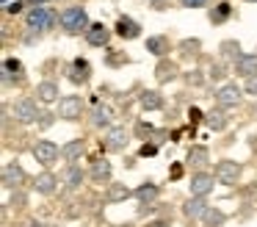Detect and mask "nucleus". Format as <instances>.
<instances>
[{
	"label": "nucleus",
	"instance_id": "obj_1",
	"mask_svg": "<svg viewBox=\"0 0 257 227\" xmlns=\"http://www.w3.org/2000/svg\"><path fill=\"white\" fill-rule=\"evenodd\" d=\"M58 20H61L64 31H69V33L89 31V14H86V11L80 9V6H69V9H64Z\"/></svg>",
	"mask_w": 257,
	"mask_h": 227
},
{
	"label": "nucleus",
	"instance_id": "obj_2",
	"mask_svg": "<svg viewBox=\"0 0 257 227\" xmlns=\"http://www.w3.org/2000/svg\"><path fill=\"white\" fill-rule=\"evenodd\" d=\"M12 114H14V119H17L20 125H34V122L42 116V114H39V105H36V100H31V97H20L17 103H14Z\"/></svg>",
	"mask_w": 257,
	"mask_h": 227
},
{
	"label": "nucleus",
	"instance_id": "obj_3",
	"mask_svg": "<svg viewBox=\"0 0 257 227\" xmlns=\"http://www.w3.org/2000/svg\"><path fill=\"white\" fill-rule=\"evenodd\" d=\"M53 22H56V14H53L50 9H45V6H36V9L28 11V17H25V25L31 28V31H50Z\"/></svg>",
	"mask_w": 257,
	"mask_h": 227
},
{
	"label": "nucleus",
	"instance_id": "obj_4",
	"mask_svg": "<svg viewBox=\"0 0 257 227\" xmlns=\"http://www.w3.org/2000/svg\"><path fill=\"white\" fill-rule=\"evenodd\" d=\"M58 155H61V149H58V144L50 141V138H42V141L34 144V158L39 161L42 166H53L58 161Z\"/></svg>",
	"mask_w": 257,
	"mask_h": 227
},
{
	"label": "nucleus",
	"instance_id": "obj_5",
	"mask_svg": "<svg viewBox=\"0 0 257 227\" xmlns=\"http://www.w3.org/2000/svg\"><path fill=\"white\" fill-rule=\"evenodd\" d=\"M238 177H240V164H238V161L224 158V161H218V164H216V180L218 183L232 186V183H238Z\"/></svg>",
	"mask_w": 257,
	"mask_h": 227
},
{
	"label": "nucleus",
	"instance_id": "obj_6",
	"mask_svg": "<svg viewBox=\"0 0 257 227\" xmlns=\"http://www.w3.org/2000/svg\"><path fill=\"white\" fill-rule=\"evenodd\" d=\"M58 114L64 119H80L83 114V97L80 94H67V97L58 100Z\"/></svg>",
	"mask_w": 257,
	"mask_h": 227
},
{
	"label": "nucleus",
	"instance_id": "obj_7",
	"mask_svg": "<svg viewBox=\"0 0 257 227\" xmlns=\"http://www.w3.org/2000/svg\"><path fill=\"white\" fill-rule=\"evenodd\" d=\"M240 86H235V83H224L221 89L216 92V103L221 105V108H232V105L240 103Z\"/></svg>",
	"mask_w": 257,
	"mask_h": 227
},
{
	"label": "nucleus",
	"instance_id": "obj_8",
	"mask_svg": "<svg viewBox=\"0 0 257 227\" xmlns=\"http://www.w3.org/2000/svg\"><path fill=\"white\" fill-rule=\"evenodd\" d=\"M127 141H130V133L124 130V127H111V130H108V138H105V149L122 153V149L127 147Z\"/></svg>",
	"mask_w": 257,
	"mask_h": 227
},
{
	"label": "nucleus",
	"instance_id": "obj_9",
	"mask_svg": "<svg viewBox=\"0 0 257 227\" xmlns=\"http://www.w3.org/2000/svg\"><path fill=\"white\" fill-rule=\"evenodd\" d=\"M23 180H25V172H23V166H20L17 161L3 166V186L6 188H20Z\"/></svg>",
	"mask_w": 257,
	"mask_h": 227
},
{
	"label": "nucleus",
	"instance_id": "obj_10",
	"mask_svg": "<svg viewBox=\"0 0 257 227\" xmlns=\"http://www.w3.org/2000/svg\"><path fill=\"white\" fill-rule=\"evenodd\" d=\"M191 197H207V194L213 191V175H205V172H199V175L191 177Z\"/></svg>",
	"mask_w": 257,
	"mask_h": 227
},
{
	"label": "nucleus",
	"instance_id": "obj_11",
	"mask_svg": "<svg viewBox=\"0 0 257 227\" xmlns=\"http://www.w3.org/2000/svg\"><path fill=\"white\" fill-rule=\"evenodd\" d=\"M91 78V64L86 58H75L69 64V81L72 83H89Z\"/></svg>",
	"mask_w": 257,
	"mask_h": 227
},
{
	"label": "nucleus",
	"instance_id": "obj_12",
	"mask_svg": "<svg viewBox=\"0 0 257 227\" xmlns=\"http://www.w3.org/2000/svg\"><path fill=\"white\" fill-rule=\"evenodd\" d=\"M108 39H111V31H108L102 22H94V25H89V31H86V42L94 44V47H105Z\"/></svg>",
	"mask_w": 257,
	"mask_h": 227
},
{
	"label": "nucleus",
	"instance_id": "obj_13",
	"mask_svg": "<svg viewBox=\"0 0 257 227\" xmlns=\"http://www.w3.org/2000/svg\"><path fill=\"white\" fill-rule=\"evenodd\" d=\"M235 72L240 78H254L257 75V53H243L235 61Z\"/></svg>",
	"mask_w": 257,
	"mask_h": 227
},
{
	"label": "nucleus",
	"instance_id": "obj_14",
	"mask_svg": "<svg viewBox=\"0 0 257 227\" xmlns=\"http://www.w3.org/2000/svg\"><path fill=\"white\" fill-rule=\"evenodd\" d=\"M12 78H14V83H23L25 81V72H23V64H20L17 58H6L3 61V83H12Z\"/></svg>",
	"mask_w": 257,
	"mask_h": 227
},
{
	"label": "nucleus",
	"instance_id": "obj_15",
	"mask_svg": "<svg viewBox=\"0 0 257 227\" xmlns=\"http://www.w3.org/2000/svg\"><path fill=\"white\" fill-rule=\"evenodd\" d=\"M116 33L122 39H139L141 36V25L133 20V17H119L116 20Z\"/></svg>",
	"mask_w": 257,
	"mask_h": 227
},
{
	"label": "nucleus",
	"instance_id": "obj_16",
	"mask_svg": "<svg viewBox=\"0 0 257 227\" xmlns=\"http://www.w3.org/2000/svg\"><path fill=\"white\" fill-rule=\"evenodd\" d=\"M183 213L188 216V219H205V213H207L205 197H191L188 202L183 205Z\"/></svg>",
	"mask_w": 257,
	"mask_h": 227
},
{
	"label": "nucleus",
	"instance_id": "obj_17",
	"mask_svg": "<svg viewBox=\"0 0 257 227\" xmlns=\"http://www.w3.org/2000/svg\"><path fill=\"white\" fill-rule=\"evenodd\" d=\"M111 122H113V111H111V105L97 103V105H94V111H91V125H94V127H108Z\"/></svg>",
	"mask_w": 257,
	"mask_h": 227
},
{
	"label": "nucleus",
	"instance_id": "obj_18",
	"mask_svg": "<svg viewBox=\"0 0 257 227\" xmlns=\"http://www.w3.org/2000/svg\"><path fill=\"white\" fill-rule=\"evenodd\" d=\"M36 100L39 103H56L58 100V83L56 81H42L36 86Z\"/></svg>",
	"mask_w": 257,
	"mask_h": 227
},
{
	"label": "nucleus",
	"instance_id": "obj_19",
	"mask_svg": "<svg viewBox=\"0 0 257 227\" xmlns=\"http://www.w3.org/2000/svg\"><path fill=\"white\" fill-rule=\"evenodd\" d=\"M89 175H91V180L94 183H108L111 180V164H108V161H94V164H91V169H89Z\"/></svg>",
	"mask_w": 257,
	"mask_h": 227
},
{
	"label": "nucleus",
	"instance_id": "obj_20",
	"mask_svg": "<svg viewBox=\"0 0 257 227\" xmlns=\"http://www.w3.org/2000/svg\"><path fill=\"white\" fill-rule=\"evenodd\" d=\"M130 194H133V191H130L124 183H111V186H108V194H105V202H111V205L113 202H124Z\"/></svg>",
	"mask_w": 257,
	"mask_h": 227
},
{
	"label": "nucleus",
	"instance_id": "obj_21",
	"mask_svg": "<svg viewBox=\"0 0 257 227\" xmlns=\"http://www.w3.org/2000/svg\"><path fill=\"white\" fill-rule=\"evenodd\" d=\"M158 194H161V188H158L155 183H144V186L136 188V197H139L141 205H152L158 199Z\"/></svg>",
	"mask_w": 257,
	"mask_h": 227
},
{
	"label": "nucleus",
	"instance_id": "obj_22",
	"mask_svg": "<svg viewBox=\"0 0 257 227\" xmlns=\"http://www.w3.org/2000/svg\"><path fill=\"white\" fill-rule=\"evenodd\" d=\"M155 78H158V83L174 81V78H177V64H174V61H161L158 69H155Z\"/></svg>",
	"mask_w": 257,
	"mask_h": 227
},
{
	"label": "nucleus",
	"instance_id": "obj_23",
	"mask_svg": "<svg viewBox=\"0 0 257 227\" xmlns=\"http://www.w3.org/2000/svg\"><path fill=\"white\" fill-rule=\"evenodd\" d=\"M139 103H141V108L144 111H158V108H163V97L158 92H141V97H139Z\"/></svg>",
	"mask_w": 257,
	"mask_h": 227
},
{
	"label": "nucleus",
	"instance_id": "obj_24",
	"mask_svg": "<svg viewBox=\"0 0 257 227\" xmlns=\"http://www.w3.org/2000/svg\"><path fill=\"white\" fill-rule=\"evenodd\" d=\"M56 186H58V177L50 175V172H42V175L36 177V191L39 194H53Z\"/></svg>",
	"mask_w": 257,
	"mask_h": 227
},
{
	"label": "nucleus",
	"instance_id": "obj_25",
	"mask_svg": "<svg viewBox=\"0 0 257 227\" xmlns=\"http://www.w3.org/2000/svg\"><path fill=\"white\" fill-rule=\"evenodd\" d=\"M80 155H83V141H80V138H72L69 144L61 147V158L64 161H78Z\"/></svg>",
	"mask_w": 257,
	"mask_h": 227
},
{
	"label": "nucleus",
	"instance_id": "obj_26",
	"mask_svg": "<svg viewBox=\"0 0 257 227\" xmlns=\"http://www.w3.org/2000/svg\"><path fill=\"white\" fill-rule=\"evenodd\" d=\"M147 50L152 55H166L169 53V39L166 36H150L147 39Z\"/></svg>",
	"mask_w": 257,
	"mask_h": 227
},
{
	"label": "nucleus",
	"instance_id": "obj_27",
	"mask_svg": "<svg viewBox=\"0 0 257 227\" xmlns=\"http://www.w3.org/2000/svg\"><path fill=\"white\" fill-rule=\"evenodd\" d=\"M207 161H210L207 147H191V149H188V164H191V166H205Z\"/></svg>",
	"mask_w": 257,
	"mask_h": 227
},
{
	"label": "nucleus",
	"instance_id": "obj_28",
	"mask_svg": "<svg viewBox=\"0 0 257 227\" xmlns=\"http://www.w3.org/2000/svg\"><path fill=\"white\" fill-rule=\"evenodd\" d=\"M205 122H207L210 130H224V127H227V116H224L221 111H210V114L205 116Z\"/></svg>",
	"mask_w": 257,
	"mask_h": 227
},
{
	"label": "nucleus",
	"instance_id": "obj_29",
	"mask_svg": "<svg viewBox=\"0 0 257 227\" xmlns=\"http://www.w3.org/2000/svg\"><path fill=\"white\" fill-rule=\"evenodd\" d=\"M224 221H227L224 210H218V208H207V213H205V224H207V227H221Z\"/></svg>",
	"mask_w": 257,
	"mask_h": 227
},
{
	"label": "nucleus",
	"instance_id": "obj_30",
	"mask_svg": "<svg viewBox=\"0 0 257 227\" xmlns=\"http://www.w3.org/2000/svg\"><path fill=\"white\" fill-rule=\"evenodd\" d=\"M83 169H80V166H69V169H67V188H78L80 186V183H83Z\"/></svg>",
	"mask_w": 257,
	"mask_h": 227
},
{
	"label": "nucleus",
	"instance_id": "obj_31",
	"mask_svg": "<svg viewBox=\"0 0 257 227\" xmlns=\"http://www.w3.org/2000/svg\"><path fill=\"white\" fill-rule=\"evenodd\" d=\"M221 53L227 55V58H235V61H238L240 55H243V53H240V44H238V42H232V39L221 42Z\"/></svg>",
	"mask_w": 257,
	"mask_h": 227
},
{
	"label": "nucleus",
	"instance_id": "obj_32",
	"mask_svg": "<svg viewBox=\"0 0 257 227\" xmlns=\"http://www.w3.org/2000/svg\"><path fill=\"white\" fill-rule=\"evenodd\" d=\"M229 14H232V6H229V3H218L216 11H210V22H224Z\"/></svg>",
	"mask_w": 257,
	"mask_h": 227
},
{
	"label": "nucleus",
	"instance_id": "obj_33",
	"mask_svg": "<svg viewBox=\"0 0 257 227\" xmlns=\"http://www.w3.org/2000/svg\"><path fill=\"white\" fill-rule=\"evenodd\" d=\"M199 47H202L199 39H183V42H180V53H183V55H196V53H199Z\"/></svg>",
	"mask_w": 257,
	"mask_h": 227
},
{
	"label": "nucleus",
	"instance_id": "obj_34",
	"mask_svg": "<svg viewBox=\"0 0 257 227\" xmlns=\"http://www.w3.org/2000/svg\"><path fill=\"white\" fill-rule=\"evenodd\" d=\"M207 75H210L213 81H221V78L227 75V72H224V66H221V64H210V69H207Z\"/></svg>",
	"mask_w": 257,
	"mask_h": 227
},
{
	"label": "nucleus",
	"instance_id": "obj_35",
	"mask_svg": "<svg viewBox=\"0 0 257 227\" xmlns=\"http://www.w3.org/2000/svg\"><path fill=\"white\" fill-rule=\"evenodd\" d=\"M155 153H158V144H141V149H139L141 158H147V155H155Z\"/></svg>",
	"mask_w": 257,
	"mask_h": 227
},
{
	"label": "nucleus",
	"instance_id": "obj_36",
	"mask_svg": "<svg viewBox=\"0 0 257 227\" xmlns=\"http://www.w3.org/2000/svg\"><path fill=\"white\" fill-rule=\"evenodd\" d=\"M246 92H249V94H254V97H257V75L254 78H246Z\"/></svg>",
	"mask_w": 257,
	"mask_h": 227
},
{
	"label": "nucleus",
	"instance_id": "obj_37",
	"mask_svg": "<svg viewBox=\"0 0 257 227\" xmlns=\"http://www.w3.org/2000/svg\"><path fill=\"white\" fill-rule=\"evenodd\" d=\"M185 81H188V83H194V86H199V83H202V75H199V72H188V75H185Z\"/></svg>",
	"mask_w": 257,
	"mask_h": 227
},
{
	"label": "nucleus",
	"instance_id": "obj_38",
	"mask_svg": "<svg viewBox=\"0 0 257 227\" xmlns=\"http://www.w3.org/2000/svg\"><path fill=\"white\" fill-rule=\"evenodd\" d=\"M25 202H28V197H25V194H20V191H17V194H14V197H12V205H17V208H23Z\"/></svg>",
	"mask_w": 257,
	"mask_h": 227
},
{
	"label": "nucleus",
	"instance_id": "obj_39",
	"mask_svg": "<svg viewBox=\"0 0 257 227\" xmlns=\"http://www.w3.org/2000/svg\"><path fill=\"white\" fill-rule=\"evenodd\" d=\"M185 9H199V6H207V0H183Z\"/></svg>",
	"mask_w": 257,
	"mask_h": 227
},
{
	"label": "nucleus",
	"instance_id": "obj_40",
	"mask_svg": "<svg viewBox=\"0 0 257 227\" xmlns=\"http://www.w3.org/2000/svg\"><path fill=\"white\" fill-rule=\"evenodd\" d=\"M147 227H172V224H169L166 219H155V221H150Z\"/></svg>",
	"mask_w": 257,
	"mask_h": 227
},
{
	"label": "nucleus",
	"instance_id": "obj_41",
	"mask_svg": "<svg viewBox=\"0 0 257 227\" xmlns=\"http://www.w3.org/2000/svg\"><path fill=\"white\" fill-rule=\"evenodd\" d=\"M188 116H191V122H199V119H202V111H199V108H191Z\"/></svg>",
	"mask_w": 257,
	"mask_h": 227
},
{
	"label": "nucleus",
	"instance_id": "obj_42",
	"mask_svg": "<svg viewBox=\"0 0 257 227\" xmlns=\"http://www.w3.org/2000/svg\"><path fill=\"white\" fill-rule=\"evenodd\" d=\"M23 6H25V3H14V6H6V11H12V14H17V11L23 9Z\"/></svg>",
	"mask_w": 257,
	"mask_h": 227
},
{
	"label": "nucleus",
	"instance_id": "obj_43",
	"mask_svg": "<svg viewBox=\"0 0 257 227\" xmlns=\"http://www.w3.org/2000/svg\"><path fill=\"white\" fill-rule=\"evenodd\" d=\"M25 227H42V224H39V221H34V219H31V221H25Z\"/></svg>",
	"mask_w": 257,
	"mask_h": 227
},
{
	"label": "nucleus",
	"instance_id": "obj_44",
	"mask_svg": "<svg viewBox=\"0 0 257 227\" xmlns=\"http://www.w3.org/2000/svg\"><path fill=\"white\" fill-rule=\"evenodd\" d=\"M28 3H31V6H34V9H36V6H39V3H45V0H28Z\"/></svg>",
	"mask_w": 257,
	"mask_h": 227
},
{
	"label": "nucleus",
	"instance_id": "obj_45",
	"mask_svg": "<svg viewBox=\"0 0 257 227\" xmlns=\"http://www.w3.org/2000/svg\"><path fill=\"white\" fill-rule=\"evenodd\" d=\"M246 3H257V0H246Z\"/></svg>",
	"mask_w": 257,
	"mask_h": 227
},
{
	"label": "nucleus",
	"instance_id": "obj_46",
	"mask_svg": "<svg viewBox=\"0 0 257 227\" xmlns=\"http://www.w3.org/2000/svg\"><path fill=\"white\" fill-rule=\"evenodd\" d=\"M53 227H58V224H53Z\"/></svg>",
	"mask_w": 257,
	"mask_h": 227
}]
</instances>
